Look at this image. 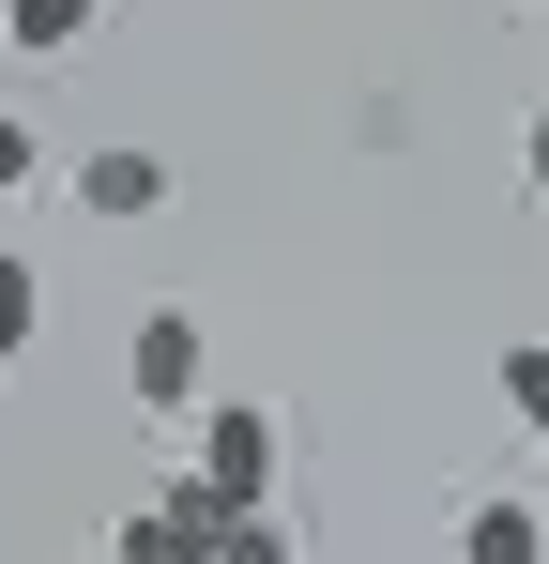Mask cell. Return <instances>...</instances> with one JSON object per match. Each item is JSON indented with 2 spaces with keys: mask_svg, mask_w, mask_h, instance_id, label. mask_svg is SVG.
I'll use <instances>...</instances> for the list:
<instances>
[{
  "mask_svg": "<svg viewBox=\"0 0 549 564\" xmlns=\"http://www.w3.org/2000/svg\"><path fill=\"white\" fill-rule=\"evenodd\" d=\"M274 473H290V427H274L260 397H229V412H198V488L229 503V519H260Z\"/></svg>",
  "mask_w": 549,
  "mask_h": 564,
  "instance_id": "1",
  "label": "cell"
},
{
  "mask_svg": "<svg viewBox=\"0 0 549 564\" xmlns=\"http://www.w3.org/2000/svg\"><path fill=\"white\" fill-rule=\"evenodd\" d=\"M122 381H138V412H214V351H198V321L153 305V321L122 336Z\"/></svg>",
  "mask_w": 549,
  "mask_h": 564,
  "instance_id": "2",
  "label": "cell"
},
{
  "mask_svg": "<svg viewBox=\"0 0 549 564\" xmlns=\"http://www.w3.org/2000/svg\"><path fill=\"white\" fill-rule=\"evenodd\" d=\"M214 550H229V503H214L198 473H169V488L122 519V564H214Z\"/></svg>",
  "mask_w": 549,
  "mask_h": 564,
  "instance_id": "3",
  "label": "cell"
},
{
  "mask_svg": "<svg viewBox=\"0 0 549 564\" xmlns=\"http://www.w3.org/2000/svg\"><path fill=\"white\" fill-rule=\"evenodd\" d=\"M77 198L107 214V229H153V214H169V153L122 138V153H92V169H77Z\"/></svg>",
  "mask_w": 549,
  "mask_h": 564,
  "instance_id": "4",
  "label": "cell"
},
{
  "mask_svg": "<svg viewBox=\"0 0 549 564\" xmlns=\"http://www.w3.org/2000/svg\"><path fill=\"white\" fill-rule=\"evenodd\" d=\"M458 564H549V519L519 503V488H488V503L458 519Z\"/></svg>",
  "mask_w": 549,
  "mask_h": 564,
  "instance_id": "5",
  "label": "cell"
},
{
  "mask_svg": "<svg viewBox=\"0 0 549 564\" xmlns=\"http://www.w3.org/2000/svg\"><path fill=\"white\" fill-rule=\"evenodd\" d=\"M92 15H107V0H0V31H15V46H77Z\"/></svg>",
  "mask_w": 549,
  "mask_h": 564,
  "instance_id": "6",
  "label": "cell"
},
{
  "mask_svg": "<svg viewBox=\"0 0 549 564\" xmlns=\"http://www.w3.org/2000/svg\"><path fill=\"white\" fill-rule=\"evenodd\" d=\"M31 336H46V275H31V260H0V367H15Z\"/></svg>",
  "mask_w": 549,
  "mask_h": 564,
  "instance_id": "7",
  "label": "cell"
},
{
  "mask_svg": "<svg viewBox=\"0 0 549 564\" xmlns=\"http://www.w3.org/2000/svg\"><path fill=\"white\" fill-rule=\"evenodd\" d=\"M504 412L549 443V336H519V351H504Z\"/></svg>",
  "mask_w": 549,
  "mask_h": 564,
  "instance_id": "8",
  "label": "cell"
},
{
  "mask_svg": "<svg viewBox=\"0 0 549 564\" xmlns=\"http://www.w3.org/2000/svg\"><path fill=\"white\" fill-rule=\"evenodd\" d=\"M214 564H305V550H290V519L260 503V519H229V550H214Z\"/></svg>",
  "mask_w": 549,
  "mask_h": 564,
  "instance_id": "9",
  "label": "cell"
},
{
  "mask_svg": "<svg viewBox=\"0 0 549 564\" xmlns=\"http://www.w3.org/2000/svg\"><path fill=\"white\" fill-rule=\"evenodd\" d=\"M31 169H46V138H31V122H15V107H0V198L31 184Z\"/></svg>",
  "mask_w": 549,
  "mask_h": 564,
  "instance_id": "10",
  "label": "cell"
},
{
  "mask_svg": "<svg viewBox=\"0 0 549 564\" xmlns=\"http://www.w3.org/2000/svg\"><path fill=\"white\" fill-rule=\"evenodd\" d=\"M519 184H535V198H549V107H535V138H519Z\"/></svg>",
  "mask_w": 549,
  "mask_h": 564,
  "instance_id": "11",
  "label": "cell"
}]
</instances>
